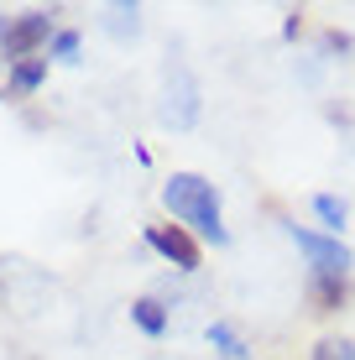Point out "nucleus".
<instances>
[{"label":"nucleus","instance_id":"nucleus-9","mask_svg":"<svg viewBox=\"0 0 355 360\" xmlns=\"http://www.w3.org/2000/svg\"><path fill=\"white\" fill-rule=\"evenodd\" d=\"M314 209H319V219L329 225V235H340V225H345V198H335V193H319V198H314Z\"/></svg>","mask_w":355,"mask_h":360},{"label":"nucleus","instance_id":"nucleus-7","mask_svg":"<svg viewBox=\"0 0 355 360\" xmlns=\"http://www.w3.org/2000/svg\"><path fill=\"white\" fill-rule=\"evenodd\" d=\"M131 319H136V329L152 334V340L167 329V308L157 303V297H136V303H131Z\"/></svg>","mask_w":355,"mask_h":360},{"label":"nucleus","instance_id":"nucleus-8","mask_svg":"<svg viewBox=\"0 0 355 360\" xmlns=\"http://www.w3.org/2000/svg\"><path fill=\"white\" fill-rule=\"evenodd\" d=\"M209 345H214L225 360H246V340H240L230 324H209Z\"/></svg>","mask_w":355,"mask_h":360},{"label":"nucleus","instance_id":"nucleus-1","mask_svg":"<svg viewBox=\"0 0 355 360\" xmlns=\"http://www.w3.org/2000/svg\"><path fill=\"white\" fill-rule=\"evenodd\" d=\"M162 204H167V214H173L183 230H199V235H209L214 245L225 240L219 188H214L209 178H199V172H173V178L162 183Z\"/></svg>","mask_w":355,"mask_h":360},{"label":"nucleus","instance_id":"nucleus-2","mask_svg":"<svg viewBox=\"0 0 355 360\" xmlns=\"http://www.w3.org/2000/svg\"><path fill=\"white\" fill-rule=\"evenodd\" d=\"M53 42V21H47V11H16V16L0 21V53L11 58V63H27L37 58V47Z\"/></svg>","mask_w":355,"mask_h":360},{"label":"nucleus","instance_id":"nucleus-11","mask_svg":"<svg viewBox=\"0 0 355 360\" xmlns=\"http://www.w3.org/2000/svg\"><path fill=\"white\" fill-rule=\"evenodd\" d=\"M53 58L73 63V58H79V32H53Z\"/></svg>","mask_w":355,"mask_h":360},{"label":"nucleus","instance_id":"nucleus-10","mask_svg":"<svg viewBox=\"0 0 355 360\" xmlns=\"http://www.w3.org/2000/svg\"><path fill=\"white\" fill-rule=\"evenodd\" d=\"M314 360H355V345L350 340H324L319 350H314Z\"/></svg>","mask_w":355,"mask_h":360},{"label":"nucleus","instance_id":"nucleus-4","mask_svg":"<svg viewBox=\"0 0 355 360\" xmlns=\"http://www.w3.org/2000/svg\"><path fill=\"white\" fill-rule=\"evenodd\" d=\"M146 245H152L162 262H173V266H183V271H193L204 262V251H199V240H193L183 225H146Z\"/></svg>","mask_w":355,"mask_h":360},{"label":"nucleus","instance_id":"nucleus-3","mask_svg":"<svg viewBox=\"0 0 355 360\" xmlns=\"http://www.w3.org/2000/svg\"><path fill=\"white\" fill-rule=\"evenodd\" d=\"M288 235L309 256L314 277H350V251L340 245V235H319V230H303V225H288Z\"/></svg>","mask_w":355,"mask_h":360},{"label":"nucleus","instance_id":"nucleus-6","mask_svg":"<svg viewBox=\"0 0 355 360\" xmlns=\"http://www.w3.org/2000/svg\"><path fill=\"white\" fill-rule=\"evenodd\" d=\"M42 79H47V58H27V63L11 68L6 94H11V99H16V94H32V89H42ZM6 94H0V99H6Z\"/></svg>","mask_w":355,"mask_h":360},{"label":"nucleus","instance_id":"nucleus-12","mask_svg":"<svg viewBox=\"0 0 355 360\" xmlns=\"http://www.w3.org/2000/svg\"><path fill=\"white\" fill-rule=\"evenodd\" d=\"M283 32H288V37H298V32H303V11H288V27H283Z\"/></svg>","mask_w":355,"mask_h":360},{"label":"nucleus","instance_id":"nucleus-5","mask_svg":"<svg viewBox=\"0 0 355 360\" xmlns=\"http://www.w3.org/2000/svg\"><path fill=\"white\" fill-rule=\"evenodd\" d=\"M350 297H355L350 277H309V303H314V314H340Z\"/></svg>","mask_w":355,"mask_h":360}]
</instances>
